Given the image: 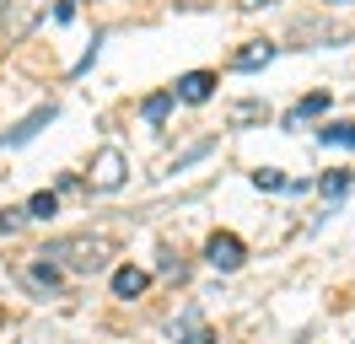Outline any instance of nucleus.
Segmentation results:
<instances>
[{"instance_id": "1", "label": "nucleus", "mask_w": 355, "mask_h": 344, "mask_svg": "<svg viewBox=\"0 0 355 344\" xmlns=\"http://www.w3.org/2000/svg\"><path fill=\"white\" fill-rule=\"evenodd\" d=\"M38 258H49V264H65L70 275H103L113 264V242L103 232H70V237H54Z\"/></svg>"}, {"instance_id": "2", "label": "nucleus", "mask_w": 355, "mask_h": 344, "mask_svg": "<svg viewBox=\"0 0 355 344\" xmlns=\"http://www.w3.org/2000/svg\"><path fill=\"white\" fill-rule=\"evenodd\" d=\"M124 178H130V156H124L119 146H103L97 156H92V178H87V189L113 194V189H124Z\"/></svg>"}, {"instance_id": "3", "label": "nucleus", "mask_w": 355, "mask_h": 344, "mask_svg": "<svg viewBox=\"0 0 355 344\" xmlns=\"http://www.w3.org/2000/svg\"><path fill=\"white\" fill-rule=\"evenodd\" d=\"M205 264L221 269V275H232V269H243V264H248V242L237 232H210V237H205Z\"/></svg>"}, {"instance_id": "4", "label": "nucleus", "mask_w": 355, "mask_h": 344, "mask_svg": "<svg viewBox=\"0 0 355 344\" xmlns=\"http://www.w3.org/2000/svg\"><path fill=\"white\" fill-rule=\"evenodd\" d=\"M38 17H44V0H6V11H0V38L27 43V33L38 27Z\"/></svg>"}, {"instance_id": "5", "label": "nucleus", "mask_w": 355, "mask_h": 344, "mask_svg": "<svg viewBox=\"0 0 355 344\" xmlns=\"http://www.w3.org/2000/svg\"><path fill=\"white\" fill-rule=\"evenodd\" d=\"M22 291H33L38 301H54L60 291H65V275H60V264H49V258H33V264H22Z\"/></svg>"}, {"instance_id": "6", "label": "nucleus", "mask_w": 355, "mask_h": 344, "mask_svg": "<svg viewBox=\"0 0 355 344\" xmlns=\"http://www.w3.org/2000/svg\"><path fill=\"white\" fill-rule=\"evenodd\" d=\"M54 119H60V108H54V103L33 108V113H27V119H22L17 129H6V135H0V150H11V146H27V140H33V135H38L44 124H54Z\"/></svg>"}, {"instance_id": "7", "label": "nucleus", "mask_w": 355, "mask_h": 344, "mask_svg": "<svg viewBox=\"0 0 355 344\" xmlns=\"http://www.w3.org/2000/svg\"><path fill=\"white\" fill-rule=\"evenodd\" d=\"M178 103H210V92H216V70H189V76H178V86H167Z\"/></svg>"}, {"instance_id": "8", "label": "nucleus", "mask_w": 355, "mask_h": 344, "mask_svg": "<svg viewBox=\"0 0 355 344\" xmlns=\"http://www.w3.org/2000/svg\"><path fill=\"white\" fill-rule=\"evenodd\" d=\"M146 285H151V275H146V269H135V264L113 269V296H119V301H135Z\"/></svg>"}, {"instance_id": "9", "label": "nucleus", "mask_w": 355, "mask_h": 344, "mask_svg": "<svg viewBox=\"0 0 355 344\" xmlns=\"http://www.w3.org/2000/svg\"><path fill=\"white\" fill-rule=\"evenodd\" d=\"M264 119H269V103H259V97H243V103L226 108V124H232V129H243V124H264Z\"/></svg>"}, {"instance_id": "10", "label": "nucleus", "mask_w": 355, "mask_h": 344, "mask_svg": "<svg viewBox=\"0 0 355 344\" xmlns=\"http://www.w3.org/2000/svg\"><path fill=\"white\" fill-rule=\"evenodd\" d=\"M275 60V43H248V49H237V54H232V70H264V64Z\"/></svg>"}, {"instance_id": "11", "label": "nucleus", "mask_w": 355, "mask_h": 344, "mask_svg": "<svg viewBox=\"0 0 355 344\" xmlns=\"http://www.w3.org/2000/svg\"><path fill=\"white\" fill-rule=\"evenodd\" d=\"M350 183H355V172H350V167H339V172H323V178H318L312 189L323 194V199H334V205H339V199L350 194Z\"/></svg>"}, {"instance_id": "12", "label": "nucleus", "mask_w": 355, "mask_h": 344, "mask_svg": "<svg viewBox=\"0 0 355 344\" xmlns=\"http://www.w3.org/2000/svg\"><path fill=\"white\" fill-rule=\"evenodd\" d=\"M173 103H178L173 92H151V97L140 103V119H146L151 129H162V124H167V113H173Z\"/></svg>"}, {"instance_id": "13", "label": "nucleus", "mask_w": 355, "mask_h": 344, "mask_svg": "<svg viewBox=\"0 0 355 344\" xmlns=\"http://www.w3.org/2000/svg\"><path fill=\"white\" fill-rule=\"evenodd\" d=\"M60 210V194H33V199H27V221H49V215Z\"/></svg>"}, {"instance_id": "14", "label": "nucleus", "mask_w": 355, "mask_h": 344, "mask_svg": "<svg viewBox=\"0 0 355 344\" xmlns=\"http://www.w3.org/2000/svg\"><path fill=\"white\" fill-rule=\"evenodd\" d=\"M318 140H323V146H350L355 150V124H329V129H318Z\"/></svg>"}, {"instance_id": "15", "label": "nucleus", "mask_w": 355, "mask_h": 344, "mask_svg": "<svg viewBox=\"0 0 355 344\" xmlns=\"http://www.w3.org/2000/svg\"><path fill=\"white\" fill-rule=\"evenodd\" d=\"M253 189H264V194L286 189V178H280V167H259V172H253Z\"/></svg>"}, {"instance_id": "16", "label": "nucleus", "mask_w": 355, "mask_h": 344, "mask_svg": "<svg viewBox=\"0 0 355 344\" xmlns=\"http://www.w3.org/2000/svg\"><path fill=\"white\" fill-rule=\"evenodd\" d=\"M178 344H216V334H210L205 322H194V328H183V334H178Z\"/></svg>"}, {"instance_id": "17", "label": "nucleus", "mask_w": 355, "mask_h": 344, "mask_svg": "<svg viewBox=\"0 0 355 344\" xmlns=\"http://www.w3.org/2000/svg\"><path fill=\"white\" fill-rule=\"evenodd\" d=\"M22 221H27V210H0V237L22 232Z\"/></svg>"}, {"instance_id": "18", "label": "nucleus", "mask_w": 355, "mask_h": 344, "mask_svg": "<svg viewBox=\"0 0 355 344\" xmlns=\"http://www.w3.org/2000/svg\"><path fill=\"white\" fill-rule=\"evenodd\" d=\"M156 269H162V275H178V280L189 275V269H183V258H178V253H162V264H156Z\"/></svg>"}, {"instance_id": "19", "label": "nucleus", "mask_w": 355, "mask_h": 344, "mask_svg": "<svg viewBox=\"0 0 355 344\" xmlns=\"http://www.w3.org/2000/svg\"><path fill=\"white\" fill-rule=\"evenodd\" d=\"M237 6H243V11H259V6H275V0H237Z\"/></svg>"}, {"instance_id": "20", "label": "nucleus", "mask_w": 355, "mask_h": 344, "mask_svg": "<svg viewBox=\"0 0 355 344\" xmlns=\"http://www.w3.org/2000/svg\"><path fill=\"white\" fill-rule=\"evenodd\" d=\"M329 6H355V0H329Z\"/></svg>"}, {"instance_id": "21", "label": "nucleus", "mask_w": 355, "mask_h": 344, "mask_svg": "<svg viewBox=\"0 0 355 344\" xmlns=\"http://www.w3.org/2000/svg\"><path fill=\"white\" fill-rule=\"evenodd\" d=\"M178 6H194V0H178Z\"/></svg>"}]
</instances>
